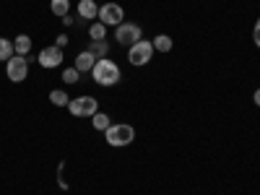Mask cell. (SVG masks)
Wrapping results in <instances>:
<instances>
[{
    "mask_svg": "<svg viewBox=\"0 0 260 195\" xmlns=\"http://www.w3.org/2000/svg\"><path fill=\"white\" fill-rule=\"evenodd\" d=\"M68 112L73 117H94L99 112V102L94 96H76L68 104Z\"/></svg>",
    "mask_w": 260,
    "mask_h": 195,
    "instance_id": "cell-4",
    "label": "cell"
},
{
    "mask_svg": "<svg viewBox=\"0 0 260 195\" xmlns=\"http://www.w3.org/2000/svg\"><path fill=\"white\" fill-rule=\"evenodd\" d=\"M107 133V143L110 146H115V148H120V146H130L136 141V130H133V125H125V122H115V125H110L104 130Z\"/></svg>",
    "mask_w": 260,
    "mask_h": 195,
    "instance_id": "cell-2",
    "label": "cell"
},
{
    "mask_svg": "<svg viewBox=\"0 0 260 195\" xmlns=\"http://www.w3.org/2000/svg\"><path fill=\"white\" fill-rule=\"evenodd\" d=\"M252 99H255V107H260V89H255V94H252Z\"/></svg>",
    "mask_w": 260,
    "mask_h": 195,
    "instance_id": "cell-23",
    "label": "cell"
},
{
    "mask_svg": "<svg viewBox=\"0 0 260 195\" xmlns=\"http://www.w3.org/2000/svg\"><path fill=\"white\" fill-rule=\"evenodd\" d=\"M39 65L42 68H57V65L62 62V50L57 47V45H52V47H45L39 52Z\"/></svg>",
    "mask_w": 260,
    "mask_h": 195,
    "instance_id": "cell-8",
    "label": "cell"
},
{
    "mask_svg": "<svg viewBox=\"0 0 260 195\" xmlns=\"http://www.w3.org/2000/svg\"><path fill=\"white\" fill-rule=\"evenodd\" d=\"M62 81H65V83H76V81H78V68H76V65H73V68H65V71H62Z\"/></svg>",
    "mask_w": 260,
    "mask_h": 195,
    "instance_id": "cell-19",
    "label": "cell"
},
{
    "mask_svg": "<svg viewBox=\"0 0 260 195\" xmlns=\"http://www.w3.org/2000/svg\"><path fill=\"white\" fill-rule=\"evenodd\" d=\"M91 78H94L99 86H115V83L122 78V73H120V65H117L115 60L99 57L96 65L91 68Z\"/></svg>",
    "mask_w": 260,
    "mask_h": 195,
    "instance_id": "cell-1",
    "label": "cell"
},
{
    "mask_svg": "<svg viewBox=\"0 0 260 195\" xmlns=\"http://www.w3.org/2000/svg\"><path fill=\"white\" fill-rule=\"evenodd\" d=\"M13 50H16V55L26 57V55L31 52V37H26V34H18V37L13 39Z\"/></svg>",
    "mask_w": 260,
    "mask_h": 195,
    "instance_id": "cell-11",
    "label": "cell"
},
{
    "mask_svg": "<svg viewBox=\"0 0 260 195\" xmlns=\"http://www.w3.org/2000/svg\"><path fill=\"white\" fill-rule=\"evenodd\" d=\"M89 37H91V42H102L107 37V26L102 24V21H96V24L89 26Z\"/></svg>",
    "mask_w": 260,
    "mask_h": 195,
    "instance_id": "cell-15",
    "label": "cell"
},
{
    "mask_svg": "<svg viewBox=\"0 0 260 195\" xmlns=\"http://www.w3.org/2000/svg\"><path fill=\"white\" fill-rule=\"evenodd\" d=\"M89 52L99 60V57H107V55H110V47H107L104 39H102V42H91V45H89Z\"/></svg>",
    "mask_w": 260,
    "mask_h": 195,
    "instance_id": "cell-16",
    "label": "cell"
},
{
    "mask_svg": "<svg viewBox=\"0 0 260 195\" xmlns=\"http://www.w3.org/2000/svg\"><path fill=\"white\" fill-rule=\"evenodd\" d=\"M154 42H148V39H141V42H136L133 47H127V62L130 65H146V62H151V57H154Z\"/></svg>",
    "mask_w": 260,
    "mask_h": 195,
    "instance_id": "cell-3",
    "label": "cell"
},
{
    "mask_svg": "<svg viewBox=\"0 0 260 195\" xmlns=\"http://www.w3.org/2000/svg\"><path fill=\"white\" fill-rule=\"evenodd\" d=\"M91 122H94V127L96 130H107L112 122H110V115H104V112H96L94 117H91Z\"/></svg>",
    "mask_w": 260,
    "mask_h": 195,
    "instance_id": "cell-18",
    "label": "cell"
},
{
    "mask_svg": "<svg viewBox=\"0 0 260 195\" xmlns=\"http://www.w3.org/2000/svg\"><path fill=\"white\" fill-rule=\"evenodd\" d=\"M60 21H62V24H65V26H71V24H73V16H71V13H68V16H62V18H60Z\"/></svg>",
    "mask_w": 260,
    "mask_h": 195,
    "instance_id": "cell-22",
    "label": "cell"
},
{
    "mask_svg": "<svg viewBox=\"0 0 260 195\" xmlns=\"http://www.w3.org/2000/svg\"><path fill=\"white\" fill-rule=\"evenodd\" d=\"M96 65V57L86 50V52H81L78 57H76V68H78V73H91V68Z\"/></svg>",
    "mask_w": 260,
    "mask_h": 195,
    "instance_id": "cell-9",
    "label": "cell"
},
{
    "mask_svg": "<svg viewBox=\"0 0 260 195\" xmlns=\"http://www.w3.org/2000/svg\"><path fill=\"white\" fill-rule=\"evenodd\" d=\"M115 39H117V45H122V47H133L136 42H141L143 39V29L138 26V24H122L117 26V31H115Z\"/></svg>",
    "mask_w": 260,
    "mask_h": 195,
    "instance_id": "cell-5",
    "label": "cell"
},
{
    "mask_svg": "<svg viewBox=\"0 0 260 195\" xmlns=\"http://www.w3.org/2000/svg\"><path fill=\"white\" fill-rule=\"evenodd\" d=\"M252 39H255V45L260 47V18L255 21V29H252Z\"/></svg>",
    "mask_w": 260,
    "mask_h": 195,
    "instance_id": "cell-20",
    "label": "cell"
},
{
    "mask_svg": "<svg viewBox=\"0 0 260 195\" xmlns=\"http://www.w3.org/2000/svg\"><path fill=\"white\" fill-rule=\"evenodd\" d=\"M55 45H57V47L62 50L65 45H68V37H65V34H60V37H57V42H55Z\"/></svg>",
    "mask_w": 260,
    "mask_h": 195,
    "instance_id": "cell-21",
    "label": "cell"
},
{
    "mask_svg": "<svg viewBox=\"0 0 260 195\" xmlns=\"http://www.w3.org/2000/svg\"><path fill=\"white\" fill-rule=\"evenodd\" d=\"M104 26H120L122 21H125V11L120 3H107L99 8V16H96Z\"/></svg>",
    "mask_w": 260,
    "mask_h": 195,
    "instance_id": "cell-6",
    "label": "cell"
},
{
    "mask_svg": "<svg viewBox=\"0 0 260 195\" xmlns=\"http://www.w3.org/2000/svg\"><path fill=\"white\" fill-rule=\"evenodd\" d=\"M154 50H156V52H172V37L159 34V37L154 39Z\"/></svg>",
    "mask_w": 260,
    "mask_h": 195,
    "instance_id": "cell-14",
    "label": "cell"
},
{
    "mask_svg": "<svg viewBox=\"0 0 260 195\" xmlns=\"http://www.w3.org/2000/svg\"><path fill=\"white\" fill-rule=\"evenodd\" d=\"M50 11L55 13V16H68L71 13V0H52V3H50Z\"/></svg>",
    "mask_w": 260,
    "mask_h": 195,
    "instance_id": "cell-12",
    "label": "cell"
},
{
    "mask_svg": "<svg viewBox=\"0 0 260 195\" xmlns=\"http://www.w3.org/2000/svg\"><path fill=\"white\" fill-rule=\"evenodd\" d=\"M78 16L86 18V21H91V18L99 16V6L94 3V0H81L78 3Z\"/></svg>",
    "mask_w": 260,
    "mask_h": 195,
    "instance_id": "cell-10",
    "label": "cell"
},
{
    "mask_svg": "<svg viewBox=\"0 0 260 195\" xmlns=\"http://www.w3.org/2000/svg\"><path fill=\"white\" fill-rule=\"evenodd\" d=\"M13 52H16V50H13V42H8V39L0 37V60L8 62V60L13 57Z\"/></svg>",
    "mask_w": 260,
    "mask_h": 195,
    "instance_id": "cell-17",
    "label": "cell"
},
{
    "mask_svg": "<svg viewBox=\"0 0 260 195\" xmlns=\"http://www.w3.org/2000/svg\"><path fill=\"white\" fill-rule=\"evenodd\" d=\"M50 102H52L55 107H68V104H71V96L65 94L62 89H55V91H50Z\"/></svg>",
    "mask_w": 260,
    "mask_h": 195,
    "instance_id": "cell-13",
    "label": "cell"
},
{
    "mask_svg": "<svg viewBox=\"0 0 260 195\" xmlns=\"http://www.w3.org/2000/svg\"><path fill=\"white\" fill-rule=\"evenodd\" d=\"M6 71H8V78H11L13 83H21V81L29 78V62H26V57L13 55V57L6 62Z\"/></svg>",
    "mask_w": 260,
    "mask_h": 195,
    "instance_id": "cell-7",
    "label": "cell"
}]
</instances>
